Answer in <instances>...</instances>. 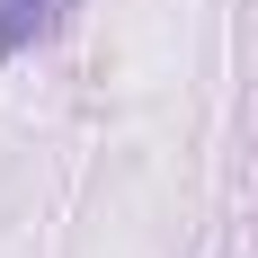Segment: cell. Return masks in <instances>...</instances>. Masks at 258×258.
Segmentation results:
<instances>
[{
    "mask_svg": "<svg viewBox=\"0 0 258 258\" xmlns=\"http://www.w3.org/2000/svg\"><path fill=\"white\" fill-rule=\"evenodd\" d=\"M72 9L80 0H0V62H9V53H36L45 36H62Z\"/></svg>",
    "mask_w": 258,
    "mask_h": 258,
    "instance_id": "6da1fadb",
    "label": "cell"
}]
</instances>
